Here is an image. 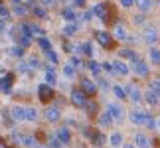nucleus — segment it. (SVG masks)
Segmentation results:
<instances>
[{
  "instance_id": "nucleus-23",
  "label": "nucleus",
  "mask_w": 160,
  "mask_h": 148,
  "mask_svg": "<svg viewBox=\"0 0 160 148\" xmlns=\"http://www.w3.org/2000/svg\"><path fill=\"white\" fill-rule=\"evenodd\" d=\"M109 144L113 146V148L122 146V134H121V132H113V134L109 136Z\"/></svg>"
},
{
  "instance_id": "nucleus-10",
  "label": "nucleus",
  "mask_w": 160,
  "mask_h": 148,
  "mask_svg": "<svg viewBox=\"0 0 160 148\" xmlns=\"http://www.w3.org/2000/svg\"><path fill=\"white\" fill-rule=\"evenodd\" d=\"M10 115H12V119H14L16 122L26 121V107H20V105H16V107L10 109Z\"/></svg>"
},
{
  "instance_id": "nucleus-8",
  "label": "nucleus",
  "mask_w": 160,
  "mask_h": 148,
  "mask_svg": "<svg viewBox=\"0 0 160 148\" xmlns=\"http://www.w3.org/2000/svg\"><path fill=\"white\" fill-rule=\"evenodd\" d=\"M132 71L137 73L138 77H146L148 75V65H146L142 59H137V61H132Z\"/></svg>"
},
{
  "instance_id": "nucleus-41",
  "label": "nucleus",
  "mask_w": 160,
  "mask_h": 148,
  "mask_svg": "<svg viewBox=\"0 0 160 148\" xmlns=\"http://www.w3.org/2000/svg\"><path fill=\"white\" fill-rule=\"evenodd\" d=\"M0 16H2L4 20H8V16H10V12H8V8H6L4 4H0Z\"/></svg>"
},
{
  "instance_id": "nucleus-35",
  "label": "nucleus",
  "mask_w": 160,
  "mask_h": 148,
  "mask_svg": "<svg viewBox=\"0 0 160 148\" xmlns=\"http://www.w3.org/2000/svg\"><path fill=\"white\" fill-rule=\"evenodd\" d=\"M50 148H63V142L59 140L58 134H53V136L50 138Z\"/></svg>"
},
{
  "instance_id": "nucleus-20",
  "label": "nucleus",
  "mask_w": 160,
  "mask_h": 148,
  "mask_svg": "<svg viewBox=\"0 0 160 148\" xmlns=\"http://www.w3.org/2000/svg\"><path fill=\"white\" fill-rule=\"evenodd\" d=\"M38 119H40V111L36 109V107H26V121L36 122Z\"/></svg>"
},
{
  "instance_id": "nucleus-55",
  "label": "nucleus",
  "mask_w": 160,
  "mask_h": 148,
  "mask_svg": "<svg viewBox=\"0 0 160 148\" xmlns=\"http://www.w3.org/2000/svg\"><path fill=\"white\" fill-rule=\"evenodd\" d=\"M0 148H8V146H6V144H0Z\"/></svg>"
},
{
  "instance_id": "nucleus-14",
  "label": "nucleus",
  "mask_w": 160,
  "mask_h": 148,
  "mask_svg": "<svg viewBox=\"0 0 160 148\" xmlns=\"http://www.w3.org/2000/svg\"><path fill=\"white\" fill-rule=\"evenodd\" d=\"M142 97H144V101H146V103H148V105H150V107H156V105L160 103V97H158V95H156V93H154V91H152L150 87H148V89H146V93H144Z\"/></svg>"
},
{
  "instance_id": "nucleus-33",
  "label": "nucleus",
  "mask_w": 160,
  "mask_h": 148,
  "mask_svg": "<svg viewBox=\"0 0 160 148\" xmlns=\"http://www.w3.org/2000/svg\"><path fill=\"white\" fill-rule=\"evenodd\" d=\"M38 46L42 47V52H48V49H52V44H50V40H46V38H42V36H40V38H38Z\"/></svg>"
},
{
  "instance_id": "nucleus-46",
  "label": "nucleus",
  "mask_w": 160,
  "mask_h": 148,
  "mask_svg": "<svg viewBox=\"0 0 160 148\" xmlns=\"http://www.w3.org/2000/svg\"><path fill=\"white\" fill-rule=\"evenodd\" d=\"M69 63H71V65H75V67H79V65H81V61H79V57H75V55H71Z\"/></svg>"
},
{
  "instance_id": "nucleus-26",
  "label": "nucleus",
  "mask_w": 160,
  "mask_h": 148,
  "mask_svg": "<svg viewBox=\"0 0 160 148\" xmlns=\"http://www.w3.org/2000/svg\"><path fill=\"white\" fill-rule=\"evenodd\" d=\"M134 4L138 6V10H140V12H148V10L152 8V4H154V2H152V0H134Z\"/></svg>"
},
{
  "instance_id": "nucleus-43",
  "label": "nucleus",
  "mask_w": 160,
  "mask_h": 148,
  "mask_svg": "<svg viewBox=\"0 0 160 148\" xmlns=\"http://www.w3.org/2000/svg\"><path fill=\"white\" fill-rule=\"evenodd\" d=\"M93 16H95V14H93V10H85L81 18H83L85 22H89V20H93Z\"/></svg>"
},
{
  "instance_id": "nucleus-28",
  "label": "nucleus",
  "mask_w": 160,
  "mask_h": 148,
  "mask_svg": "<svg viewBox=\"0 0 160 148\" xmlns=\"http://www.w3.org/2000/svg\"><path fill=\"white\" fill-rule=\"evenodd\" d=\"M61 16H63L65 22H75V10L73 8H63L61 10Z\"/></svg>"
},
{
  "instance_id": "nucleus-24",
  "label": "nucleus",
  "mask_w": 160,
  "mask_h": 148,
  "mask_svg": "<svg viewBox=\"0 0 160 148\" xmlns=\"http://www.w3.org/2000/svg\"><path fill=\"white\" fill-rule=\"evenodd\" d=\"M46 83H48V85H52V87H53L55 83H58V75H55L53 67H48V69H46Z\"/></svg>"
},
{
  "instance_id": "nucleus-45",
  "label": "nucleus",
  "mask_w": 160,
  "mask_h": 148,
  "mask_svg": "<svg viewBox=\"0 0 160 148\" xmlns=\"http://www.w3.org/2000/svg\"><path fill=\"white\" fill-rule=\"evenodd\" d=\"M28 63H30V67H32V69H36V67H40V61L36 59V57H32V59L28 61Z\"/></svg>"
},
{
  "instance_id": "nucleus-21",
  "label": "nucleus",
  "mask_w": 160,
  "mask_h": 148,
  "mask_svg": "<svg viewBox=\"0 0 160 148\" xmlns=\"http://www.w3.org/2000/svg\"><path fill=\"white\" fill-rule=\"evenodd\" d=\"M75 32H77V24H75V22H67L65 26H63V30H61V34L67 36V38L75 36Z\"/></svg>"
},
{
  "instance_id": "nucleus-4",
  "label": "nucleus",
  "mask_w": 160,
  "mask_h": 148,
  "mask_svg": "<svg viewBox=\"0 0 160 148\" xmlns=\"http://www.w3.org/2000/svg\"><path fill=\"white\" fill-rule=\"evenodd\" d=\"M127 97L131 99L132 103H140V101L144 99V97H142V91H140L137 85H127Z\"/></svg>"
},
{
  "instance_id": "nucleus-38",
  "label": "nucleus",
  "mask_w": 160,
  "mask_h": 148,
  "mask_svg": "<svg viewBox=\"0 0 160 148\" xmlns=\"http://www.w3.org/2000/svg\"><path fill=\"white\" fill-rule=\"evenodd\" d=\"M14 14H16V16H24V14H28V6L16 4V8H14Z\"/></svg>"
},
{
  "instance_id": "nucleus-39",
  "label": "nucleus",
  "mask_w": 160,
  "mask_h": 148,
  "mask_svg": "<svg viewBox=\"0 0 160 148\" xmlns=\"http://www.w3.org/2000/svg\"><path fill=\"white\" fill-rule=\"evenodd\" d=\"M46 55H48V59H50V61H53V63H58V61H59V55L55 53V52H52V49H48Z\"/></svg>"
},
{
  "instance_id": "nucleus-52",
  "label": "nucleus",
  "mask_w": 160,
  "mask_h": 148,
  "mask_svg": "<svg viewBox=\"0 0 160 148\" xmlns=\"http://www.w3.org/2000/svg\"><path fill=\"white\" fill-rule=\"evenodd\" d=\"M73 4L75 6H85V0H73Z\"/></svg>"
},
{
  "instance_id": "nucleus-12",
  "label": "nucleus",
  "mask_w": 160,
  "mask_h": 148,
  "mask_svg": "<svg viewBox=\"0 0 160 148\" xmlns=\"http://www.w3.org/2000/svg\"><path fill=\"white\" fill-rule=\"evenodd\" d=\"M81 89H83L87 95H95V93H97V85H95V81H91V79H87V77L81 79Z\"/></svg>"
},
{
  "instance_id": "nucleus-16",
  "label": "nucleus",
  "mask_w": 160,
  "mask_h": 148,
  "mask_svg": "<svg viewBox=\"0 0 160 148\" xmlns=\"http://www.w3.org/2000/svg\"><path fill=\"white\" fill-rule=\"evenodd\" d=\"M91 142H93L97 148H103L107 144V136L103 132H93V134H91Z\"/></svg>"
},
{
  "instance_id": "nucleus-3",
  "label": "nucleus",
  "mask_w": 160,
  "mask_h": 148,
  "mask_svg": "<svg viewBox=\"0 0 160 148\" xmlns=\"http://www.w3.org/2000/svg\"><path fill=\"white\" fill-rule=\"evenodd\" d=\"M158 30L154 28V26H144V30H142V40L146 42V44H150V46H154L156 42H158Z\"/></svg>"
},
{
  "instance_id": "nucleus-13",
  "label": "nucleus",
  "mask_w": 160,
  "mask_h": 148,
  "mask_svg": "<svg viewBox=\"0 0 160 148\" xmlns=\"http://www.w3.org/2000/svg\"><path fill=\"white\" fill-rule=\"evenodd\" d=\"M46 119L50 121V122H58L61 119V111L58 107H48L46 109Z\"/></svg>"
},
{
  "instance_id": "nucleus-42",
  "label": "nucleus",
  "mask_w": 160,
  "mask_h": 148,
  "mask_svg": "<svg viewBox=\"0 0 160 148\" xmlns=\"http://www.w3.org/2000/svg\"><path fill=\"white\" fill-rule=\"evenodd\" d=\"M101 69H105L107 73H115V69H113V63H109V61H105V63H101Z\"/></svg>"
},
{
  "instance_id": "nucleus-27",
  "label": "nucleus",
  "mask_w": 160,
  "mask_h": 148,
  "mask_svg": "<svg viewBox=\"0 0 160 148\" xmlns=\"http://www.w3.org/2000/svg\"><path fill=\"white\" fill-rule=\"evenodd\" d=\"M85 67H87V69L93 73V75H101V63H97V61H87V63H85Z\"/></svg>"
},
{
  "instance_id": "nucleus-1",
  "label": "nucleus",
  "mask_w": 160,
  "mask_h": 148,
  "mask_svg": "<svg viewBox=\"0 0 160 148\" xmlns=\"http://www.w3.org/2000/svg\"><path fill=\"white\" fill-rule=\"evenodd\" d=\"M87 97H89V95L85 93L83 89H73V91H71V97H69V99H71V103L75 105V107H79V109H83L85 105H87V101H89Z\"/></svg>"
},
{
  "instance_id": "nucleus-37",
  "label": "nucleus",
  "mask_w": 160,
  "mask_h": 148,
  "mask_svg": "<svg viewBox=\"0 0 160 148\" xmlns=\"http://www.w3.org/2000/svg\"><path fill=\"white\" fill-rule=\"evenodd\" d=\"M148 87H150V89H152V91H154V93H156V95L160 97V79H152Z\"/></svg>"
},
{
  "instance_id": "nucleus-19",
  "label": "nucleus",
  "mask_w": 160,
  "mask_h": 148,
  "mask_svg": "<svg viewBox=\"0 0 160 148\" xmlns=\"http://www.w3.org/2000/svg\"><path fill=\"white\" fill-rule=\"evenodd\" d=\"M113 116H111L109 113H107V111H105V113H101L99 115V126H103V128H109L111 125H113Z\"/></svg>"
},
{
  "instance_id": "nucleus-51",
  "label": "nucleus",
  "mask_w": 160,
  "mask_h": 148,
  "mask_svg": "<svg viewBox=\"0 0 160 148\" xmlns=\"http://www.w3.org/2000/svg\"><path fill=\"white\" fill-rule=\"evenodd\" d=\"M55 2H58V0H44L46 6H55Z\"/></svg>"
},
{
  "instance_id": "nucleus-44",
  "label": "nucleus",
  "mask_w": 160,
  "mask_h": 148,
  "mask_svg": "<svg viewBox=\"0 0 160 148\" xmlns=\"http://www.w3.org/2000/svg\"><path fill=\"white\" fill-rule=\"evenodd\" d=\"M121 6H122V8H132L134 0H121Z\"/></svg>"
},
{
  "instance_id": "nucleus-22",
  "label": "nucleus",
  "mask_w": 160,
  "mask_h": 148,
  "mask_svg": "<svg viewBox=\"0 0 160 148\" xmlns=\"http://www.w3.org/2000/svg\"><path fill=\"white\" fill-rule=\"evenodd\" d=\"M20 144L26 146V148H36V146H38L36 138L34 136H28V134H22V136H20Z\"/></svg>"
},
{
  "instance_id": "nucleus-54",
  "label": "nucleus",
  "mask_w": 160,
  "mask_h": 148,
  "mask_svg": "<svg viewBox=\"0 0 160 148\" xmlns=\"http://www.w3.org/2000/svg\"><path fill=\"white\" fill-rule=\"evenodd\" d=\"M122 148H137V146H134V144H125Z\"/></svg>"
},
{
  "instance_id": "nucleus-36",
  "label": "nucleus",
  "mask_w": 160,
  "mask_h": 148,
  "mask_svg": "<svg viewBox=\"0 0 160 148\" xmlns=\"http://www.w3.org/2000/svg\"><path fill=\"white\" fill-rule=\"evenodd\" d=\"M83 109L89 111V115H95V113H97V103H95V101H87V105H85Z\"/></svg>"
},
{
  "instance_id": "nucleus-30",
  "label": "nucleus",
  "mask_w": 160,
  "mask_h": 148,
  "mask_svg": "<svg viewBox=\"0 0 160 148\" xmlns=\"http://www.w3.org/2000/svg\"><path fill=\"white\" fill-rule=\"evenodd\" d=\"M75 73H77V67H75V65H71V63L63 65V75H65L67 79H73V77H75Z\"/></svg>"
},
{
  "instance_id": "nucleus-40",
  "label": "nucleus",
  "mask_w": 160,
  "mask_h": 148,
  "mask_svg": "<svg viewBox=\"0 0 160 148\" xmlns=\"http://www.w3.org/2000/svg\"><path fill=\"white\" fill-rule=\"evenodd\" d=\"M34 14L38 16V18H46L48 12H46V8H42V6H36V8H34Z\"/></svg>"
},
{
  "instance_id": "nucleus-34",
  "label": "nucleus",
  "mask_w": 160,
  "mask_h": 148,
  "mask_svg": "<svg viewBox=\"0 0 160 148\" xmlns=\"http://www.w3.org/2000/svg\"><path fill=\"white\" fill-rule=\"evenodd\" d=\"M10 85H12V77L10 75L0 79V89H2V91H10Z\"/></svg>"
},
{
  "instance_id": "nucleus-11",
  "label": "nucleus",
  "mask_w": 160,
  "mask_h": 148,
  "mask_svg": "<svg viewBox=\"0 0 160 148\" xmlns=\"http://www.w3.org/2000/svg\"><path fill=\"white\" fill-rule=\"evenodd\" d=\"M134 146L137 148H150V138L142 132H137L134 134Z\"/></svg>"
},
{
  "instance_id": "nucleus-29",
  "label": "nucleus",
  "mask_w": 160,
  "mask_h": 148,
  "mask_svg": "<svg viewBox=\"0 0 160 148\" xmlns=\"http://www.w3.org/2000/svg\"><path fill=\"white\" fill-rule=\"evenodd\" d=\"M79 52L83 55H87V57H91V55H93V46H91V42H83V44L79 46Z\"/></svg>"
},
{
  "instance_id": "nucleus-17",
  "label": "nucleus",
  "mask_w": 160,
  "mask_h": 148,
  "mask_svg": "<svg viewBox=\"0 0 160 148\" xmlns=\"http://www.w3.org/2000/svg\"><path fill=\"white\" fill-rule=\"evenodd\" d=\"M55 134L59 136V140L63 144H69V140H71V132H69V128H65V126H59L58 131H55Z\"/></svg>"
},
{
  "instance_id": "nucleus-9",
  "label": "nucleus",
  "mask_w": 160,
  "mask_h": 148,
  "mask_svg": "<svg viewBox=\"0 0 160 148\" xmlns=\"http://www.w3.org/2000/svg\"><path fill=\"white\" fill-rule=\"evenodd\" d=\"M113 69H115V73L117 75H128V73H131V67H128L125 61L122 59H117V61H113Z\"/></svg>"
},
{
  "instance_id": "nucleus-47",
  "label": "nucleus",
  "mask_w": 160,
  "mask_h": 148,
  "mask_svg": "<svg viewBox=\"0 0 160 148\" xmlns=\"http://www.w3.org/2000/svg\"><path fill=\"white\" fill-rule=\"evenodd\" d=\"M12 53H14V55H22V53H24V49L16 46V47H12Z\"/></svg>"
},
{
  "instance_id": "nucleus-18",
  "label": "nucleus",
  "mask_w": 160,
  "mask_h": 148,
  "mask_svg": "<svg viewBox=\"0 0 160 148\" xmlns=\"http://www.w3.org/2000/svg\"><path fill=\"white\" fill-rule=\"evenodd\" d=\"M148 59H150V63L152 65H160V49L156 46H152L148 49Z\"/></svg>"
},
{
  "instance_id": "nucleus-31",
  "label": "nucleus",
  "mask_w": 160,
  "mask_h": 148,
  "mask_svg": "<svg viewBox=\"0 0 160 148\" xmlns=\"http://www.w3.org/2000/svg\"><path fill=\"white\" fill-rule=\"evenodd\" d=\"M113 93H115V97L119 99V101H122V99H127V89H122L121 85H115V87H113Z\"/></svg>"
},
{
  "instance_id": "nucleus-48",
  "label": "nucleus",
  "mask_w": 160,
  "mask_h": 148,
  "mask_svg": "<svg viewBox=\"0 0 160 148\" xmlns=\"http://www.w3.org/2000/svg\"><path fill=\"white\" fill-rule=\"evenodd\" d=\"M99 85L103 89H109V81H107V79H99Z\"/></svg>"
},
{
  "instance_id": "nucleus-15",
  "label": "nucleus",
  "mask_w": 160,
  "mask_h": 148,
  "mask_svg": "<svg viewBox=\"0 0 160 148\" xmlns=\"http://www.w3.org/2000/svg\"><path fill=\"white\" fill-rule=\"evenodd\" d=\"M113 36H115L117 40H121V42L128 40V32H127V28L122 26V24H117V26H115V30H113Z\"/></svg>"
},
{
  "instance_id": "nucleus-5",
  "label": "nucleus",
  "mask_w": 160,
  "mask_h": 148,
  "mask_svg": "<svg viewBox=\"0 0 160 148\" xmlns=\"http://www.w3.org/2000/svg\"><path fill=\"white\" fill-rule=\"evenodd\" d=\"M38 95H40L42 101H50V99L53 97V87L48 85V83H40L38 85Z\"/></svg>"
},
{
  "instance_id": "nucleus-7",
  "label": "nucleus",
  "mask_w": 160,
  "mask_h": 148,
  "mask_svg": "<svg viewBox=\"0 0 160 148\" xmlns=\"http://www.w3.org/2000/svg\"><path fill=\"white\" fill-rule=\"evenodd\" d=\"M146 116H148V113H144V111H132V113H128V119H131L132 125H144L146 122Z\"/></svg>"
},
{
  "instance_id": "nucleus-6",
  "label": "nucleus",
  "mask_w": 160,
  "mask_h": 148,
  "mask_svg": "<svg viewBox=\"0 0 160 148\" xmlns=\"http://www.w3.org/2000/svg\"><path fill=\"white\" fill-rule=\"evenodd\" d=\"M95 40L99 42V46H103V47H111V46H113V36L107 34V32H103V30L95 32Z\"/></svg>"
},
{
  "instance_id": "nucleus-53",
  "label": "nucleus",
  "mask_w": 160,
  "mask_h": 148,
  "mask_svg": "<svg viewBox=\"0 0 160 148\" xmlns=\"http://www.w3.org/2000/svg\"><path fill=\"white\" fill-rule=\"evenodd\" d=\"M154 128L160 132V116H156V125H154Z\"/></svg>"
},
{
  "instance_id": "nucleus-49",
  "label": "nucleus",
  "mask_w": 160,
  "mask_h": 148,
  "mask_svg": "<svg viewBox=\"0 0 160 148\" xmlns=\"http://www.w3.org/2000/svg\"><path fill=\"white\" fill-rule=\"evenodd\" d=\"M4 30H6V20H4V18H0V32H4Z\"/></svg>"
},
{
  "instance_id": "nucleus-25",
  "label": "nucleus",
  "mask_w": 160,
  "mask_h": 148,
  "mask_svg": "<svg viewBox=\"0 0 160 148\" xmlns=\"http://www.w3.org/2000/svg\"><path fill=\"white\" fill-rule=\"evenodd\" d=\"M93 14H97L103 22H107V20H109V18H107V8H105V4H97L95 8H93Z\"/></svg>"
},
{
  "instance_id": "nucleus-32",
  "label": "nucleus",
  "mask_w": 160,
  "mask_h": 148,
  "mask_svg": "<svg viewBox=\"0 0 160 148\" xmlns=\"http://www.w3.org/2000/svg\"><path fill=\"white\" fill-rule=\"evenodd\" d=\"M121 57H125V59H131V61H137L138 59V55L132 52V49H121Z\"/></svg>"
},
{
  "instance_id": "nucleus-50",
  "label": "nucleus",
  "mask_w": 160,
  "mask_h": 148,
  "mask_svg": "<svg viewBox=\"0 0 160 148\" xmlns=\"http://www.w3.org/2000/svg\"><path fill=\"white\" fill-rule=\"evenodd\" d=\"M134 22H137V24H142L144 22V16H134Z\"/></svg>"
},
{
  "instance_id": "nucleus-2",
  "label": "nucleus",
  "mask_w": 160,
  "mask_h": 148,
  "mask_svg": "<svg viewBox=\"0 0 160 148\" xmlns=\"http://www.w3.org/2000/svg\"><path fill=\"white\" fill-rule=\"evenodd\" d=\"M107 113L113 116V121H117V122L125 119V109H122L121 103H109L107 105Z\"/></svg>"
}]
</instances>
